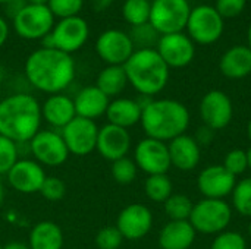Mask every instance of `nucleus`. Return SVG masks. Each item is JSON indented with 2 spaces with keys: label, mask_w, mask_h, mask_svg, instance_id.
Segmentation results:
<instances>
[{
  "label": "nucleus",
  "mask_w": 251,
  "mask_h": 249,
  "mask_svg": "<svg viewBox=\"0 0 251 249\" xmlns=\"http://www.w3.org/2000/svg\"><path fill=\"white\" fill-rule=\"evenodd\" d=\"M196 230L188 220H171L159 233L162 249H190L196 241Z\"/></svg>",
  "instance_id": "22"
},
{
  "label": "nucleus",
  "mask_w": 251,
  "mask_h": 249,
  "mask_svg": "<svg viewBox=\"0 0 251 249\" xmlns=\"http://www.w3.org/2000/svg\"><path fill=\"white\" fill-rule=\"evenodd\" d=\"M129 38L134 44V47L137 45L140 48H153V45L159 43L160 34L151 26L150 22L144 23V25H138V26H132V31L129 34Z\"/></svg>",
  "instance_id": "32"
},
{
  "label": "nucleus",
  "mask_w": 251,
  "mask_h": 249,
  "mask_svg": "<svg viewBox=\"0 0 251 249\" xmlns=\"http://www.w3.org/2000/svg\"><path fill=\"white\" fill-rule=\"evenodd\" d=\"M1 248H3V247H1V245H0V249H1Z\"/></svg>",
  "instance_id": "53"
},
{
  "label": "nucleus",
  "mask_w": 251,
  "mask_h": 249,
  "mask_svg": "<svg viewBox=\"0 0 251 249\" xmlns=\"http://www.w3.org/2000/svg\"><path fill=\"white\" fill-rule=\"evenodd\" d=\"M28 3H31V4H47L49 0H28Z\"/></svg>",
  "instance_id": "45"
},
{
  "label": "nucleus",
  "mask_w": 251,
  "mask_h": 249,
  "mask_svg": "<svg viewBox=\"0 0 251 249\" xmlns=\"http://www.w3.org/2000/svg\"><path fill=\"white\" fill-rule=\"evenodd\" d=\"M191 13L188 0H154L151 1L150 23L160 34H176L187 28Z\"/></svg>",
  "instance_id": "6"
},
{
  "label": "nucleus",
  "mask_w": 251,
  "mask_h": 249,
  "mask_svg": "<svg viewBox=\"0 0 251 249\" xmlns=\"http://www.w3.org/2000/svg\"><path fill=\"white\" fill-rule=\"evenodd\" d=\"M116 227L128 241H140L153 227V214L144 204L126 205L116 219Z\"/></svg>",
  "instance_id": "16"
},
{
  "label": "nucleus",
  "mask_w": 251,
  "mask_h": 249,
  "mask_svg": "<svg viewBox=\"0 0 251 249\" xmlns=\"http://www.w3.org/2000/svg\"><path fill=\"white\" fill-rule=\"evenodd\" d=\"M165 213L171 220H188L193 211V201L182 194H172L165 203Z\"/></svg>",
  "instance_id": "30"
},
{
  "label": "nucleus",
  "mask_w": 251,
  "mask_h": 249,
  "mask_svg": "<svg viewBox=\"0 0 251 249\" xmlns=\"http://www.w3.org/2000/svg\"><path fill=\"white\" fill-rule=\"evenodd\" d=\"M129 148H131V135L128 129H124L112 123L99 128L96 150L103 158L113 163L119 158L126 157Z\"/></svg>",
  "instance_id": "18"
},
{
  "label": "nucleus",
  "mask_w": 251,
  "mask_h": 249,
  "mask_svg": "<svg viewBox=\"0 0 251 249\" xmlns=\"http://www.w3.org/2000/svg\"><path fill=\"white\" fill-rule=\"evenodd\" d=\"M109 103H110L109 97L103 94L96 85L84 87L74 98L76 116L90 120H94L106 114Z\"/></svg>",
  "instance_id": "21"
},
{
  "label": "nucleus",
  "mask_w": 251,
  "mask_h": 249,
  "mask_svg": "<svg viewBox=\"0 0 251 249\" xmlns=\"http://www.w3.org/2000/svg\"><path fill=\"white\" fill-rule=\"evenodd\" d=\"M232 220V210L224 200L204 198L194 204L188 222L196 232L206 235H219L225 232Z\"/></svg>",
  "instance_id": "5"
},
{
  "label": "nucleus",
  "mask_w": 251,
  "mask_h": 249,
  "mask_svg": "<svg viewBox=\"0 0 251 249\" xmlns=\"http://www.w3.org/2000/svg\"><path fill=\"white\" fill-rule=\"evenodd\" d=\"M46 172L35 160H18L16 164L7 173L10 186L21 194L40 192L43 182L46 181Z\"/></svg>",
  "instance_id": "19"
},
{
  "label": "nucleus",
  "mask_w": 251,
  "mask_h": 249,
  "mask_svg": "<svg viewBox=\"0 0 251 249\" xmlns=\"http://www.w3.org/2000/svg\"><path fill=\"white\" fill-rule=\"evenodd\" d=\"M140 123L147 138L166 142L185 134L190 126V112L178 100H149L143 106Z\"/></svg>",
  "instance_id": "3"
},
{
  "label": "nucleus",
  "mask_w": 251,
  "mask_h": 249,
  "mask_svg": "<svg viewBox=\"0 0 251 249\" xmlns=\"http://www.w3.org/2000/svg\"><path fill=\"white\" fill-rule=\"evenodd\" d=\"M29 148L35 161L47 167L62 166L69 157V150L62 135L54 131H38L29 141Z\"/></svg>",
  "instance_id": "10"
},
{
  "label": "nucleus",
  "mask_w": 251,
  "mask_h": 249,
  "mask_svg": "<svg viewBox=\"0 0 251 249\" xmlns=\"http://www.w3.org/2000/svg\"><path fill=\"white\" fill-rule=\"evenodd\" d=\"M144 191L153 203H165L174 191V185L166 175H151L146 179Z\"/></svg>",
  "instance_id": "28"
},
{
  "label": "nucleus",
  "mask_w": 251,
  "mask_h": 249,
  "mask_svg": "<svg viewBox=\"0 0 251 249\" xmlns=\"http://www.w3.org/2000/svg\"><path fill=\"white\" fill-rule=\"evenodd\" d=\"M149 1H154V0H149Z\"/></svg>",
  "instance_id": "52"
},
{
  "label": "nucleus",
  "mask_w": 251,
  "mask_h": 249,
  "mask_svg": "<svg viewBox=\"0 0 251 249\" xmlns=\"http://www.w3.org/2000/svg\"><path fill=\"white\" fill-rule=\"evenodd\" d=\"M99 57L109 66H124L135 51L129 34L119 29H107L101 32L96 41Z\"/></svg>",
  "instance_id": "12"
},
{
  "label": "nucleus",
  "mask_w": 251,
  "mask_h": 249,
  "mask_svg": "<svg viewBox=\"0 0 251 249\" xmlns=\"http://www.w3.org/2000/svg\"><path fill=\"white\" fill-rule=\"evenodd\" d=\"M7 35H9V25L6 22V19H3L0 16V47L6 43Z\"/></svg>",
  "instance_id": "42"
},
{
  "label": "nucleus",
  "mask_w": 251,
  "mask_h": 249,
  "mask_svg": "<svg viewBox=\"0 0 251 249\" xmlns=\"http://www.w3.org/2000/svg\"><path fill=\"white\" fill-rule=\"evenodd\" d=\"M213 135H215V131L207 128V126H201L197 132V136H196V141L200 144H204V145H209L213 139Z\"/></svg>",
  "instance_id": "41"
},
{
  "label": "nucleus",
  "mask_w": 251,
  "mask_h": 249,
  "mask_svg": "<svg viewBox=\"0 0 251 249\" xmlns=\"http://www.w3.org/2000/svg\"><path fill=\"white\" fill-rule=\"evenodd\" d=\"M247 0H216L215 9L224 19H232L243 13Z\"/></svg>",
  "instance_id": "40"
},
{
  "label": "nucleus",
  "mask_w": 251,
  "mask_h": 249,
  "mask_svg": "<svg viewBox=\"0 0 251 249\" xmlns=\"http://www.w3.org/2000/svg\"><path fill=\"white\" fill-rule=\"evenodd\" d=\"M41 116L51 126L63 129L71 120L76 117L74 98L65 94L50 95L41 106Z\"/></svg>",
  "instance_id": "23"
},
{
  "label": "nucleus",
  "mask_w": 251,
  "mask_h": 249,
  "mask_svg": "<svg viewBox=\"0 0 251 249\" xmlns=\"http://www.w3.org/2000/svg\"><path fill=\"white\" fill-rule=\"evenodd\" d=\"M12 21L15 32L25 40H43L54 26V16L47 4L26 3Z\"/></svg>",
  "instance_id": "8"
},
{
  "label": "nucleus",
  "mask_w": 251,
  "mask_h": 249,
  "mask_svg": "<svg viewBox=\"0 0 251 249\" xmlns=\"http://www.w3.org/2000/svg\"><path fill=\"white\" fill-rule=\"evenodd\" d=\"M156 50L169 69L185 68L196 56V45L193 40L182 32L160 35Z\"/></svg>",
  "instance_id": "15"
},
{
  "label": "nucleus",
  "mask_w": 251,
  "mask_h": 249,
  "mask_svg": "<svg viewBox=\"0 0 251 249\" xmlns=\"http://www.w3.org/2000/svg\"><path fill=\"white\" fill-rule=\"evenodd\" d=\"M28 247L29 249H62L63 232L54 222H38L29 232Z\"/></svg>",
  "instance_id": "26"
},
{
  "label": "nucleus",
  "mask_w": 251,
  "mask_h": 249,
  "mask_svg": "<svg viewBox=\"0 0 251 249\" xmlns=\"http://www.w3.org/2000/svg\"><path fill=\"white\" fill-rule=\"evenodd\" d=\"M40 194L43 195V198H46L47 201H60L65 194H66V185L62 179L54 178V176H47L46 181L41 185Z\"/></svg>",
  "instance_id": "39"
},
{
  "label": "nucleus",
  "mask_w": 251,
  "mask_h": 249,
  "mask_svg": "<svg viewBox=\"0 0 251 249\" xmlns=\"http://www.w3.org/2000/svg\"><path fill=\"white\" fill-rule=\"evenodd\" d=\"M18 161V147L12 139L0 135V175H7Z\"/></svg>",
  "instance_id": "34"
},
{
  "label": "nucleus",
  "mask_w": 251,
  "mask_h": 249,
  "mask_svg": "<svg viewBox=\"0 0 251 249\" xmlns=\"http://www.w3.org/2000/svg\"><path fill=\"white\" fill-rule=\"evenodd\" d=\"M1 249H29V247L24 242H9Z\"/></svg>",
  "instance_id": "44"
},
{
  "label": "nucleus",
  "mask_w": 251,
  "mask_h": 249,
  "mask_svg": "<svg viewBox=\"0 0 251 249\" xmlns=\"http://www.w3.org/2000/svg\"><path fill=\"white\" fill-rule=\"evenodd\" d=\"M88 34L90 28L85 19L81 16H72L59 19V22L54 23L50 37L53 41V48L72 54L87 43Z\"/></svg>",
  "instance_id": "11"
},
{
  "label": "nucleus",
  "mask_w": 251,
  "mask_h": 249,
  "mask_svg": "<svg viewBox=\"0 0 251 249\" xmlns=\"http://www.w3.org/2000/svg\"><path fill=\"white\" fill-rule=\"evenodd\" d=\"M247 156H249V169L251 170V147L249 148V151H247Z\"/></svg>",
  "instance_id": "49"
},
{
  "label": "nucleus",
  "mask_w": 251,
  "mask_h": 249,
  "mask_svg": "<svg viewBox=\"0 0 251 249\" xmlns=\"http://www.w3.org/2000/svg\"><path fill=\"white\" fill-rule=\"evenodd\" d=\"M12 1H15V0H0V3H3V4H9Z\"/></svg>",
  "instance_id": "50"
},
{
  "label": "nucleus",
  "mask_w": 251,
  "mask_h": 249,
  "mask_svg": "<svg viewBox=\"0 0 251 249\" xmlns=\"http://www.w3.org/2000/svg\"><path fill=\"white\" fill-rule=\"evenodd\" d=\"M143 107L140 101L132 98H116L109 103L106 110V117L109 123L128 129L141 120Z\"/></svg>",
  "instance_id": "25"
},
{
  "label": "nucleus",
  "mask_w": 251,
  "mask_h": 249,
  "mask_svg": "<svg viewBox=\"0 0 251 249\" xmlns=\"http://www.w3.org/2000/svg\"><path fill=\"white\" fill-rule=\"evenodd\" d=\"M137 170H138V167H137L135 161L128 157L113 161L112 167H110L112 178L121 185H128V183L134 182L137 178Z\"/></svg>",
  "instance_id": "33"
},
{
  "label": "nucleus",
  "mask_w": 251,
  "mask_h": 249,
  "mask_svg": "<svg viewBox=\"0 0 251 249\" xmlns=\"http://www.w3.org/2000/svg\"><path fill=\"white\" fill-rule=\"evenodd\" d=\"M231 195L237 213L244 217H251V178H246L241 182H237Z\"/></svg>",
  "instance_id": "31"
},
{
  "label": "nucleus",
  "mask_w": 251,
  "mask_h": 249,
  "mask_svg": "<svg viewBox=\"0 0 251 249\" xmlns=\"http://www.w3.org/2000/svg\"><path fill=\"white\" fill-rule=\"evenodd\" d=\"M210 249H247V242L241 233L225 230L213 239Z\"/></svg>",
  "instance_id": "37"
},
{
  "label": "nucleus",
  "mask_w": 251,
  "mask_h": 249,
  "mask_svg": "<svg viewBox=\"0 0 251 249\" xmlns=\"http://www.w3.org/2000/svg\"><path fill=\"white\" fill-rule=\"evenodd\" d=\"M41 106L35 97L12 94L0 101V135L13 142H29L40 131Z\"/></svg>",
  "instance_id": "2"
},
{
  "label": "nucleus",
  "mask_w": 251,
  "mask_h": 249,
  "mask_svg": "<svg viewBox=\"0 0 251 249\" xmlns=\"http://www.w3.org/2000/svg\"><path fill=\"white\" fill-rule=\"evenodd\" d=\"M134 161L149 176L166 175L171 169V157L168 144L153 138L141 139L135 147Z\"/></svg>",
  "instance_id": "13"
},
{
  "label": "nucleus",
  "mask_w": 251,
  "mask_h": 249,
  "mask_svg": "<svg viewBox=\"0 0 251 249\" xmlns=\"http://www.w3.org/2000/svg\"><path fill=\"white\" fill-rule=\"evenodd\" d=\"M247 136H249V139L251 141V119L249 120V125H247Z\"/></svg>",
  "instance_id": "48"
},
{
  "label": "nucleus",
  "mask_w": 251,
  "mask_h": 249,
  "mask_svg": "<svg viewBox=\"0 0 251 249\" xmlns=\"http://www.w3.org/2000/svg\"><path fill=\"white\" fill-rule=\"evenodd\" d=\"M113 0H93V9L97 10V12H101V10H106L112 6Z\"/></svg>",
  "instance_id": "43"
},
{
  "label": "nucleus",
  "mask_w": 251,
  "mask_h": 249,
  "mask_svg": "<svg viewBox=\"0 0 251 249\" xmlns=\"http://www.w3.org/2000/svg\"><path fill=\"white\" fill-rule=\"evenodd\" d=\"M151 1L149 0H125L122 16L131 26L144 25L150 21Z\"/></svg>",
  "instance_id": "29"
},
{
  "label": "nucleus",
  "mask_w": 251,
  "mask_h": 249,
  "mask_svg": "<svg viewBox=\"0 0 251 249\" xmlns=\"http://www.w3.org/2000/svg\"><path fill=\"white\" fill-rule=\"evenodd\" d=\"M124 242V236L116 226H106L99 230L96 236V245L99 249H119Z\"/></svg>",
  "instance_id": "38"
},
{
  "label": "nucleus",
  "mask_w": 251,
  "mask_h": 249,
  "mask_svg": "<svg viewBox=\"0 0 251 249\" xmlns=\"http://www.w3.org/2000/svg\"><path fill=\"white\" fill-rule=\"evenodd\" d=\"M3 198H4V189H3V185H1V181H0V205L3 204Z\"/></svg>",
  "instance_id": "46"
},
{
  "label": "nucleus",
  "mask_w": 251,
  "mask_h": 249,
  "mask_svg": "<svg viewBox=\"0 0 251 249\" xmlns=\"http://www.w3.org/2000/svg\"><path fill=\"white\" fill-rule=\"evenodd\" d=\"M249 235H250V238H251V222H250V225H249Z\"/></svg>",
  "instance_id": "51"
},
{
  "label": "nucleus",
  "mask_w": 251,
  "mask_h": 249,
  "mask_svg": "<svg viewBox=\"0 0 251 249\" xmlns=\"http://www.w3.org/2000/svg\"><path fill=\"white\" fill-rule=\"evenodd\" d=\"M25 76L38 91L60 94L75 78V62L71 54L57 48H38L25 62Z\"/></svg>",
  "instance_id": "1"
},
{
  "label": "nucleus",
  "mask_w": 251,
  "mask_h": 249,
  "mask_svg": "<svg viewBox=\"0 0 251 249\" xmlns=\"http://www.w3.org/2000/svg\"><path fill=\"white\" fill-rule=\"evenodd\" d=\"M231 175H234L235 178L243 175L247 169H249V156L247 151L241 150V148H235L231 150L225 158H224V164H222Z\"/></svg>",
  "instance_id": "36"
},
{
  "label": "nucleus",
  "mask_w": 251,
  "mask_h": 249,
  "mask_svg": "<svg viewBox=\"0 0 251 249\" xmlns=\"http://www.w3.org/2000/svg\"><path fill=\"white\" fill-rule=\"evenodd\" d=\"M128 85V78L124 66H106L100 70L96 87L109 98L119 95Z\"/></svg>",
  "instance_id": "27"
},
{
  "label": "nucleus",
  "mask_w": 251,
  "mask_h": 249,
  "mask_svg": "<svg viewBox=\"0 0 251 249\" xmlns=\"http://www.w3.org/2000/svg\"><path fill=\"white\" fill-rule=\"evenodd\" d=\"M247 43H249V45H247V47L251 50V25L249 26V31H247Z\"/></svg>",
  "instance_id": "47"
},
{
  "label": "nucleus",
  "mask_w": 251,
  "mask_h": 249,
  "mask_svg": "<svg viewBox=\"0 0 251 249\" xmlns=\"http://www.w3.org/2000/svg\"><path fill=\"white\" fill-rule=\"evenodd\" d=\"M60 135L69 150V154L84 157L96 150L99 126L94 120L76 116L62 129Z\"/></svg>",
  "instance_id": "9"
},
{
  "label": "nucleus",
  "mask_w": 251,
  "mask_h": 249,
  "mask_svg": "<svg viewBox=\"0 0 251 249\" xmlns=\"http://www.w3.org/2000/svg\"><path fill=\"white\" fill-rule=\"evenodd\" d=\"M128 84L141 95L153 97L165 90L169 81V68L156 48H140L124 65Z\"/></svg>",
  "instance_id": "4"
},
{
  "label": "nucleus",
  "mask_w": 251,
  "mask_h": 249,
  "mask_svg": "<svg viewBox=\"0 0 251 249\" xmlns=\"http://www.w3.org/2000/svg\"><path fill=\"white\" fill-rule=\"evenodd\" d=\"M84 4V0H49L47 7L53 13V16L59 19L78 16Z\"/></svg>",
  "instance_id": "35"
},
{
  "label": "nucleus",
  "mask_w": 251,
  "mask_h": 249,
  "mask_svg": "<svg viewBox=\"0 0 251 249\" xmlns=\"http://www.w3.org/2000/svg\"><path fill=\"white\" fill-rule=\"evenodd\" d=\"M237 185V178L231 175L222 164H212L204 167L199 178L197 186L204 198L210 200H224L231 195Z\"/></svg>",
  "instance_id": "17"
},
{
  "label": "nucleus",
  "mask_w": 251,
  "mask_h": 249,
  "mask_svg": "<svg viewBox=\"0 0 251 249\" xmlns=\"http://www.w3.org/2000/svg\"><path fill=\"white\" fill-rule=\"evenodd\" d=\"M219 69L229 79H243L251 73V50L247 45H234L224 53Z\"/></svg>",
  "instance_id": "24"
},
{
  "label": "nucleus",
  "mask_w": 251,
  "mask_h": 249,
  "mask_svg": "<svg viewBox=\"0 0 251 249\" xmlns=\"http://www.w3.org/2000/svg\"><path fill=\"white\" fill-rule=\"evenodd\" d=\"M224 21L225 19L218 13L215 6L200 4L191 9L187 22L188 37L193 40V43L201 45L213 44L224 34V28H225Z\"/></svg>",
  "instance_id": "7"
},
{
  "label": "nucleus",
  "mask_w": 251,
  "mask_h": 249,
  "mask_svg": "<svg viewBox=\"0 0 251 249\" xmlns=\"http://www.w3.org/2000/svg\"><path fill=\"white\" fill-rule=\"evenodd\" d=\"M169 148V157H171V166L176 167L182 172H190L196 169L201 158L200 145L196 141V138L184 134L168 144Z\"/></svg>",
  "instance_id": "20"
},
{
  "label": "nucleus",
  "mask_w": 251,
  "mask_h": 249,
  "mask_svg": "<svg viewBox=\"0 0 251 249\" xmlns=\"http://www.w3.org/2000/svg\"><path fill=\"white\" fill-rule=\"evenodd\" d=\"M234 116V106L229 95L221 90L206 92L200 101V117L204 126L221 131L225 129Z\"/></svg>",
  "instance_id": "14"
}]
</instances>
